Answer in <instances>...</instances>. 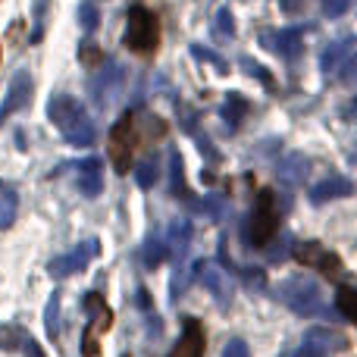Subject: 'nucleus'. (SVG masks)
<instances>
[{"label": "nucleus", "mask_w": 357, "mask_h": 357, "mask_svg": "<svg viewBox=\"0 0 357 357\" xmlns=\"http://www.w3.org/2000/svg\"><path fill=\"white\" fill-rule=\"evenodd\" d=\"M47 116L69 144H75V148L94 144V123L88 119L85 107H82L73 94H54L47 104Z\"/></svg>", "instance_id": "obj_1"}, {"label": "nucleus", "mask_w": 357, "mask_h": 357, "mask_svg": "<svg viewBox=\"0 0 357 357\" xmlns=\"http://www.w3.org/2000/svg\"><path fill=\"white\" fill-rule=\"evenodd\" d=\"M276 298L291 307L298 317H326L329 307L323 301V289L310 276H289L285 282H279Z\"/></svg>", "instance_id": "obj_2"}, {"label": "nucleus", "mask_w": 357, "mask_h": 357, "mask_svg": "<svg viewBox=\"0 0 357 357\" xmlns=\"http://www.w3.org/2000/svg\"><path fill=\"white\" fill-rule=\"evenodd\" d=\"M126 47L135 50V54H154L157 44H160V25L157 16L144 6H132L129 16H126Z\"/></svg>", "instance_id": "obj_3"}, {"label": "nucleus", "mask_w": 357, "mask_h": 357, "mask_svg": "<svg viewBox=\"0 0 357 357\" xmlns=\"http://www.w3.org/2000/svg\"><path fill=\"white\" fill-rule=\"evenodd\" d=\"M279 232V204L276 195L270 188H264L254 201V213H251V245L254 248H266L273 241V235Z\"/></svg>", "instance_id": "obj_4"}, {"label": "nucleus", "mask_w": 357, "mask_h": 357, "mask_svg": "<svg viewBox=\"0 0 357 357\" xmlns=\"http://www.w3.org/2000/svg\"><path fill=\"white\" fill-rule=\"evenodd\" d=\"M138 119L132 113H126L116 126L110 129V160L116 167V173H129V160H132V151L138 144V129H135Z\"/></svg>", "instance_id": "obj_5"}, {"label": "nucleus", "mask_w": 357, "mask_h": 357, "mask_svg": "<svg viewBox=\"0 0 357 357\" xmlns=\"http://www.w3.org/2000/svg\"><path fill=\"white\" fill-rule=\"evenodd\" d=\"M82 304H85V314H88V329H85V339H82V351H85V357H98V335L104 333V329H110L113 314L98 291H88Z\"/></svg>", "instance_id": "obj_6"}, {"label": "nucleus", "mask_w": 357, "mask_h": 357, "mask_svg": "<svg viewBox=\"0 0 357 357\" xmlns=\"http://www.w3.org/2000/svg\"><path fill=\"white\" fill-rule=\"evenodd\" d=\"M291 254H295V257L301 260L307 270H320L323 276H329V279H339L342 273H345V266H342L339 254L326 251L320 241H298V245L291 248Z\"/></svg>", "instance_id": "obj_7"}, {"label": "nucleus", "mask_w": 357, "mask_h": 357, "mask_svg": "<svg viewBox=\"0 0 357 357\" xmlns=\"http://www.w3.org/2000/svg\"><path fill=\"white\" fill-rule=\"evenodd\" d=\"M98 251H100L98 238L82 241V245H75L69 254H63V257H54V260H50V266H47L50 276L66 279V276H73V273H82L94 257H98Z\"/></svg>", "instance_id": "obj_8"}, {"label": "nucleus", "mask_w": 357, "mask_h": 357, "mask_svg": "<svg viewBox=\"0 0 357 357\" xmlns=\"http://www.w3.org/2000/svg\"><path fill=\"white\" fill-rule=\"evenodd\" d=\"M348 348V339L342 333H335V329H310V333H304V342L301 348H298L295 357H329L335 351H345Z\"/></svg>", "instance_id": "obj_9"}, {"label": "nucleus", "mask_w": 357, "mask_h": 357, "mask_svg": "<svg viewBox=\"0 0 357 357\" xmlns=\"http://www.w3.org/2000/svg\"><path fill=\"white\" fill-rule=\"evenodd\" d=\"M195 273H197V279H201L204 289H207L222 307H229V301H232V282H229V273L220 270L213 260H201V264H195Z\"/></svg>", "instance_id": "obj_10"}, {"label": "nucleus", "mask_w": 357, "mask_h": 357, "mask_svg": "<svg viewBox=\"0 0 357 357\" xmlns=\"http://www.w3.org/2000/svg\"><path fill=\"white\" fill-rule=\"evenodd\" d=\"M29 100H31V79H29V73H19L16 79L10 82V91H6L3 104H0V126H3V119H10L13 113L25 110Z\"/></svg>", "instance_id": "obj_11"}, {"label": "nucleus", "mask_w": 357, "mask_h": 357, "mask_svg": "<svg viewBox=\"0 0 357 357\" xmlns=\"http://www.w3.org/2000/svg\"><path fill=\"white\" fill-rule=\"evenodd\" d=\"M169 357H204V326L195 317H188V320L182 323V335H178Z\"/></svg>", "instance_id": "obj_12"}, {"label": "nucleus", "mask_w": 357, "mask_h": 357, "mask_svg": "<svg viewBox=\"0 0 357 357\" xmlns=\"http://www.w3.org/2000/svg\"><path fill=\"white\" fill-rule=\"evenodd\" d=\"M75 182H79V191L85 197H98L100 191H104V163H100L98 157L79 163V169H75Z\"/></svg>", "instance_id": "obj_13"}, {"label": "nucleus", "mask_w": 357, "mask_h": 357, "mask_svg": "<svg viewBox=\"0 0 357 357\" xmlns=\"http://www.w3.org/2000/svg\"><path fill=\"white\" fill-rule=\"evenodd\" d=\"M348 195H354V185L348 182V178H342V176H329V178H323L320 185L310 188V201L314 204L339 201V197H348Z\"/></svg>", "instance_id": "obj_14"}, {"label": "nucleus", "mask_w": 357, "mask_h": 357, "mask_svg": "<svg viewBox=\"0 0 357 357\" xmlns=\"http://www.w3.org/2000/svg\"><path fill=\"white\" fill-rule=\"evenodd\" d=\"M310 173V160L304 154H289L282 163H279V178L285 185H301Z\"/></svg>", "instance_id": "obj_15"}, {"label": "nucleus", "mask_w": 357, "mask_h": 357, "mask_svg": "<svg viewBox=\"0 0 357 357\" xmlns=\"http://www.w3.org/2000/svg\"><path fill=\"white\" fill-rule=\"evenodd\" d=\"M273 50H276L279 56H285V60H295V56L304 50L301 31H298V29H282V31H276V35H273Z\"/></svg>", "instance_id": "obj_16"}, {"label": "nucleus", "mask_w": 357, "mask_h": 357, "mask_svg": "<svg viewBox=\"0 0 357 357\" xmlns=\"http://www.w3.org/2000/svg\"><path fill=\"white\" fill-rule=\"evenodd\" d=\"M188 245H191V222L188 220H176L173 226H169L167 248L176 254V260H185V254H188Z\"/></svg>", "instance_id": "obj_17"}, {"label": "nucleus", "mask_w": 357, "mask_h": 357, "mask_svg": "<svg viewBox=\"0 0 357 357\" xmlns=\"http://www.w3.org/2000/svg\"><path fill=\"white\" fill-rule=\"evenodd\" d=\"M248 110H251V104H248L241 94L232 91V94H229V100H226V107H222V119H226V126L235 132L241 126V119L248 116Z\"/></svg>", "instance_id": "obj_18"}, {"label": "nucleus", "mask_w": 357, "mask_h": 357, "mask_svg": "<svg viewBox=\"0 0 357 357\" xmlns=\"http://www.w3.org/2000/svg\"><path fill=\"white\" fill-rule=\"evenodd\" d=\"M351 47H354L351 38H342V41L329 44V50L323 54V69H326V73H335V69H339L342 63L351 56Z\"/></svg>", "instance_id": "obj_19"}, {"label": "nucleus", "mask_w": 357, "mask_h": 357, "mask_svg": "<svg viewBox=\"0 0 357 357\" xmlns=\"http://www.w3.org/2000/svg\"><path fill=\"white\" fill-rule=\"evenodd\" d=\"M113 82H119V69L116 66H110V69H107V79H104V75H100V79L98 82H91V91H94V100H98V104L100 107H107V104H110V98H113Z\"/></svg>", "instance_id": "obj_20"}, {"label": "nucleus", "mask_w": 357, "mask_h": 357, "mask_svg": "<svg viewBox=\"0 0 357 357\" xmlns=\"http://www.w3.org/2000/svg\"><path fill=\"white\" fill-rule=\"evenodd\" d=\"M335 307H339V314L345 317V320L357 323V289H351V285H342L339 295H335Z\"/></svg>", "instance_id": "obj_21"}, {"label": "nucleus", "mask_w": 357, "mask_h": 357, "mask_svg": "<svg viewBox=\"0 0 357 357\" xmlns=\"http://www.w3.org/2000/svg\"><path fill=\"white\" fill-rule=\"evenodd\" d=\"M167 241L163 238H157V235H151L148 238V245H144V266L148 270H157V266L163 264V257H167Z\"/></svg>", "instance_id": "obj_22"}, {"label": "nucleus", "mask_w": 357, "mask_h": 357, "mask_svg": "<svg viewBox=\"0 0 357 357\" xmlns=\"http://www.w3.org/2000/svg\"><path fill=\"white\" fill-rule=\"evenodd\" d=\"M169 173H173V191H176V197H182V201H188V195L191 191L185 188V173H182V157L176 154H169Z\"/></svg>", "instance_id": "obj_23"}, {"label": "nucleus", "mask_w": 357, "mask_h": 357, "mask_svg": "<svg viewBox=\"0 0 357 357\" xmlns=\"http://www.w3.org/2000/svg\"><path fill=\"white\" fill-rule=\"evenodd\" d=\"M44 326H47V335L50 339H56L60 335V295H50L47 301V314H44Z\"/></svg>", "instance_id": "obj_24"}, {"label": "nucleus", "mask_w": 357, "mask_h": 357, "mask_svg": "<svg viewBox=\"0 0 357 357\" xmlns=\"http://www.w3.org/2000/svg\"><path fill=\"white\" fill-rule=\"evenodd\" d=\"M79 60L85 63L88 69H98V66H104V54H100V50L94 47L91 41H82V44H79Z\"/></svg>", "instance_id": "obj_25"}, {"label": "nucleus", "mask_w": 357, "mask_h": 357, "mask_svg": "<svg viewBox=\"0 0 357 357\" xmlns=\"http://www.w3.org/2000/svg\"><path fill=\"white\" fill-rule=\"evenodd\" d=\"M135 178H138V185H142V188H151V185L157 182V160H154V157H148V160L138 163Z\"/></svg>", "instance_id": "obj_26"}, {"label": "nucleus", "mask_w": 357, "mask_h": 357, "mask_svg": "<svg viewBox=\"0 0 357 357\" xmlns=\"http://www.w3.org/2000/svg\"><path fill=\"white\" fill-rule=\"evenodd\" d=\"M79 22L85 31L98 29V6H94V0H82L79 3Z\"/></svg>", "instance_id": "obj_27"}, {"label": "nucleus", "mask_w": 357, "mask_h": 357, "mask_svg": "<svg viewBox=\"0 0 357 357\" xmlns=\"http://www.w3.org/2000/svg\"><path fill=\"white\" fill-rule=\"evenodd\" d=\"M16 220V195H3L0 197V229H10Z\"/></svg>", "instance_id": "obj_28"}, {"label": "nucleus", "mask_w": 357, "mask_h": 357, "mask_svg": "<svg viewBox=\"0 0 357 357\" xmlns=\"http://www.w3.org/2000/svg\"><path fill=\"white\" fill-rule=\"evenodd\" d=\"M339 75H342V82H345L348 88H357V54H351L345 63H342Z\"/></svg>", "instance_id": "obj_29"}, {"label": "nucleus", "mask_w": 357, "mask_h": 357, "mask_svg": "<svg viewBox=\"0 0 357 357\" xmlns=\"http://www.w3.org/2000/svg\"><path fill=\"white\" fill-rule=\"evenodd\" d=\"M241 276H245V282L251 285V289H264L266 285V276H264V270L260 266H241Z\"/></svg>", "instance_id": "obj_30"}, {"label": "nucleus", "mask_w": 357, "mask_h": 357, "mask_svg": "<svg viewBox=\"0 0 357 357\" xmlns=\"http://www.w3.org/2000/svg\"><path fill=\"white\" fill-rule=\"evenodd\" d=\"M351 6V0H323V13H326L329 19H335V16H342V13Z\"/></svg>", "instance_id": "obj_31"}, {"label": "nucleus", "mask_w": 357, "mask_h": 357, "mask_svg": "<svg viewBox=\"0 0 357 357\" xmlns=\"http://www.w3.org/2000/svg\"><path fill=\"white\" fill-rule=\"evenodd\" d=\"M222 357H251V351H248V345L241 339H232L226 348H222Z\"/></svg>", "instance_id": "obj_32"}, {"label": "nucleus", "mask_w": 357, "mask_h": 357, "mask_svg": "<svg viewBox=\"0 0 357 357\" xmlns=\"http://www.w3.org/2000/svg\"><path fill=\"white\" fill-rule=\"evenodd\" d=\"M216 19H220V31H222V35H235L232 13H229V10H220V16H216Z\"/></svg>", "instance_id": "obj_33"}, {"label": "nucleus", "mask_w": 357, "mask_h": 357, "mask_svg": "<svg viewBox=\"0 0 357 357\" xmlns=\"http://www.w3.org/2000/svg\"><path fill=\"white\" fill-rule=\"evenodd\" d=\"M241 63H245V66H248V73H251V75H260V79H264L266 85H270V82H273L270 75L264 73V66H257V63H251V60H241Z\"/></svg>", "instance_id": "obj_34"}, {"label": "nucleus", "mask_w": 357, "mask_h": 357, "mask_svg": "<svg viewBox=\"0 0 357 357\" xmlns=\"http://www.w3.org/2000/svg\"><path fill=\"white\" fill-rule=\"evenodd\" d=\"M25 354H29V357H44V351H41V348H38V342L35 339H31V335H29V339H25Z\"/></svg>", "instance_id": "obj_35"}, {"label": "nucleus", "mask_w": 357, "mask_h": 357, "mask_svg": "<svg viewBox=\"0 0 357 357\" xmlns=\"http://www.w3.org/2000/svg\"><path fill=\"white\" fill-rule=\"evenodd\" d=\"M304 6V0H282V10L285 13H298Z\"/></svg>", "instance_id": "obj_36"}, {"label": "nucleus", "mask_w": 357, "mask_h": 357, "mask_svg": "<svg viewBox=\"0 0 357 357\" xmlns=\"http://www.w3.org/2000/svg\"><path fill=\"white\" fill-rule=\"evenodd\" d=\"M3 195H13V185H6V182H0V197Z\"/></svg>", "instance_id": "obj_37"}, {"label": "nucleus", "mask_w": 357, "mask_h": 357, "mask_svg": "<svg viewBox=\"0 0 357 357\" xmlns=\"http://www.w3.org/2000/svg\"><path fill=\"white\" fill-rule=\"evenodd\" d=\"M348 160H351V163H357V151H351V154H348Z\"/></svg>", "instance_id": "obj_38"}, {"label": "nucleus", "mask_w": 357, "mask_h": 357, "mask_svg": "<svg viewBox=\"0 0 357 357\" xmlns=\"http://www.w3.org/2000/svg\"><path fill=\"white\" fill-rule=\"evenodd\" d=\"M123 357H129V354H123Z\"/></svg>", "instance_id": "obj_39"}]
</instances>
